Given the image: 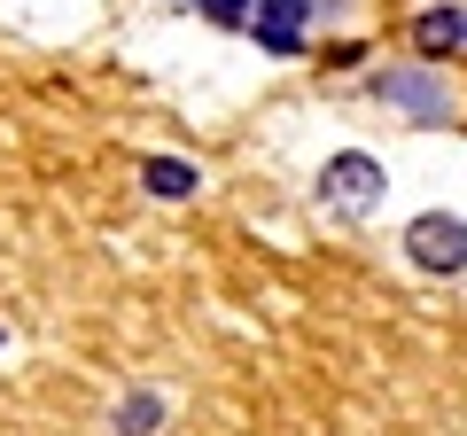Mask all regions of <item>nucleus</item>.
<instances>
[{
    "label": "nucleus",
    "instance_id": "obj_1",
    "mask_svg": "<svg viewBox=\"0 0 467 436\" xmlns=\"http://www.w3.org/2000/svg\"><path fill=\"white\" fill-rule=\"evenodd\" d=\"M319 202H327L335 218H374L389 202V171L374 164L367 149H343V156H327V164H319Z\"/></svg>",
    "mask_w": 467,
    "mask_h": 436
},
{
    "label": "nucleus",
    "instance_id": "obj_2",
    "mask_svg": "<svg viewBox=\"0 0 467 436\" xmlns=\"http://www.w3.org/2000/svg\"><path fill=\"white\" fill-rule=\"evenodd\" d=\"M405 265H420V273H467V218L420 211L413 226H405Z\"/></svg>",
    "mask_w": 467,
    "mask_h": 436
},
{
    "label": "nucleus",
    "instance_id": "obj_3",
    "mask_svg": "<svg viewBox=\"0 0 467 436\" xmlns=\"http://www.w3.org/2000/svg\"><path fill=\"white\" fill-rule=\"evenodd\" d=\"M374 94H382L389 109H405V118H451V94L429 78V70H382Z\"/></svg>",
    "mask_w": 467,
    "mask_h": 436
},
{
    "label": "nucleus",
    "instance_id": "obj_4",
    "mask_svg": "<svg viewBox=\"0 0 467 436\" xmlns=\"http://www.w3.org/2000/svg\"><path fill=\"white\" fill-rule=\"evenodd\" d=\"M413 47L436 55V63H444V55H467V8H420L413 16Z\"/></svg>",
    "mask_w": 467,
    "mask_h": 436
},
{
    "label": "nucleus",
    "instance_id": "obj_5",
    "mask_svg": "<svg viewBox=\"0 0 467 436\" xmlns=\"http://www.w3.org/2000/svg\"><path fill=\"white\" fill-rule=\"evenodd\" d=\"M202 187L195 164H180V156H140V195L149 202H187Z\"/></svg>",
    "mask_w": 467,
    "mask_h": 436
},
{
    "label": "nucleus",
    "instance_id": "obj_6",
    "mask_svg": "<svg viewBox=\"0 0 467 436\" xmlns=\"http://www.w3.org/2000/svg\"><path fill=\"white\" fill-rule=\"evenodd\" d=\"M164 429V389H125L117 398V436H156Z\"/></svg>",
    "mask_w": 467,
    "mask_h": 436
},
{
    "label": "nucleus",
    "instance_id": "obj_7",
    "mask_svg": "<svg viewBox=\"0 0 467 436\" xmlns=\"http://www.w3.org/2000/svg\"><path fill=\"white\" fill-rule=\"evenodd\" d=\"M250 24H288V32H304V24H312V0H257Z\"/></svg>",
    "mask_w": 467,
    "mask_h": 436
},
{
    "label": "nucleus",
    "instance_id": "obj_8",
    "mask_svg": "<svg viewBox=\"0 0 467 436\" xmlns=\"http://www.w3.org/2000/svg\"><path fill=\"white\" fill-rule=\"evenodd\" d=\"M171 8H202L211 24H250L257 16V0H171Z\"/></svg>",
    "mask_w": 467,
    "mask_h": 436
},
{
    "label": "nucleus",
    "instance_id": "obj_9",
    "mask_svg": "<svg viewBox=\"0 0 467 436\" xmlns=\"http://www.w3.org/2000/svg\"><path fill=\"white\" fill-rule=\"evenodd\" d=\"M250 39L265 55H304V32H288V24H250Z\"/></svg>",
    "mask_w": 467,
    "mask_h": 436
}]
</instances>
